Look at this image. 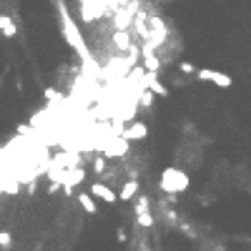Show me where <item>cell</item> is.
Listing matches in <instances>:
<instances>
[{"label": "cell", "instance_id": "cell-1", "mask_svg": "<svg viewBox=\"0 0 251 251\" xmlns=\"http://www.w3.org/2000/svg\"><path fill=\"white\" fill-rule=\"evenodd\" d=\"M58 16H61V25H63V35H66V40H68L70 46L78 50V55H81L83 61L88 63V61H91V55H88V48H85V43H83V38H81V33H78L76 23L70 20L68 10L63 8V3H58Z\"/></svg>", "mask_w": 251, "mask_h": 251}, {"label": "cell", "instance_id": "cell-2", "mask_svg": "<svg viewBox=\"0 0 251 251\" xmlns=\"http://www.w3.org/2000/svg\"><path fill=\"white\" fill-rule=\"evenodd\" d=\"M161 186H164V191H173V194H181V191H186L188 186V176L184 171H176V168H166L164 176H161Z\"/></svg>", "mask_w": 251, "mask_h": 251}, {"label": "cell", "instance_id": "cell-3", "mask_svg": "<svg viewBox=\"0 0 251 251\" xmlns=\"http://www.w3.org/2000/svg\"><path fill=\"white\" fill-rule=\"evenodd\" d=\"M106 8H111V3H81V16H83V20L85 23H91V20H98V18H103L106 16Z\"/></svg>", "mask_w": 251, "mask_h": 251}, {"label": "cell", "instance_id": "cell-4", "mask_svg": "<svg viewBox=\"0 0 251 251\" xmlns=\"http://www.w3.org/2000/svg\"><path fill=\"white\" fill-rule=\"evenodd\" d=\"M196 78H199V81H211V83H216L218 88H229V85H231V78L226 76V73L209 70V68H206V70H199V73H196Z\"/></svg>", "mask_w": 251, "mask_h": 251}, {"label": "cell", "instance_id": "cell-5", "mask_svg": "<svg viewBox=\"0 0 251 251\" xmlns=\"http://www.w3.org/2000/svg\"><path fill=\"white\" fill-rule=\"evenodd\" d=\"M143 88H146V91H151L153 96H168V88L164 85V83H161L158 81V76H153V73H146V78H143Z\"/></svg>", "mask_w": 251, "mask_h": 251}, {"label": "cell", "instance_id": "cell-6", "mask_svg": "<svg viewBox=\"0 0 251 251\" xmlns=\"http://www.w3.org/2000/svg\"><path fill=\"white\" fill-rule=\"evenodd\" d=\"M126 151H128V141L126 138H111V143L106 146V158H121V156H126Z\"/></svg>", "mask_w": 251, "mask_h": 251}, {"label": "cell", "instance_id": "cell-7", "mask_svg": "<svg viewBox=\"0 0 251 251\" xmlns=\"http://www.w3.org/2000/svg\"><path fill=\"white\" fill-rule=\"evenodd\" d=\"M146 136H149L146 123H131L128 128H123V138L126 141H143Z\"/></svg>", "mask_w": 251, "mask_h": 251}, {"label": "cell", "instance_id": "cell-8", "mask_svg": "<svg viewBox=\"0 0 251 251\" xmlns=\"http://www.w3.org/2000/svg\"><path fill=\"white\" fill-rule=\"evenodd\" d=\"M91 196H96V199H103L106 203H113L116 201V194L106 186V184H91Z\"/></svg>", "mask_w": 251, "mask_h": 251}, {"label": "cell", "instance_id": "cell-9", "mask_svg": "<svg viewBox=\"0 0 251 251\" xmlns=\"http://www.w3.org/2000/svg\"><path fill=\"white\" fill-rule=\"evenodd\" d=\"M113 46H118L121 50H131L134 43H131V31H113Z\"/></svg>", "mask_w": 251, "mask_h": 251}, {"label": "cell", "instance_id": "cell-10", "mask_svg": "<svg viewBox=\"0 0 251 251\" xmlns=\"http://www.w3.org/2000/svg\"><path fill=\"white\" fill-rule=\"evenodd\" d=\"M143 68H146V73H153V76H158V73H161V58H158L156 53L143 55Z\"/></svg>", "mask_w": 251, "mask_h": 251}, {"label": "cell", "instance_id": "cell-11", "mask_svg": "<svg viewBox=\"0 0 251 251\" xmlns=\"http://www.w3.org/2000/svg\"><path fill=\"white\" fill-rule=\"evenodd\" d=\"M78 203L83 206V211H88V214H96L98 209H96V201H93V196L88 194V191H81L78 194Z\"/></svg>", "mask_w": 251, "mask_h": 251}, {"label": "cell", "instance_id": "cell-12", "mask_svg": "<svg viewBox=\"0 0 251 251\" xmlns=\"http://www.w3.org/2000/svg\"><path fill=\"white\" fill-rule=\"evenodd\" d=\"M136 194H138V181H136V179L126 181V184H123V188H121V199H123V201H131Z\"/></svg>", "mask_w": 251, "mask_h": 251}, {"label": "cell", "instance_id": "cell-13", "mask_svg": "<svg viewBox=\"0 0 251 251\" xmlns=\"http://www.w3.org/2000/svg\"><path fill=\"white\" fill-rule=\"evenodd\" d=\"M0 28H3V35L5 38H13L18 33V28H16V23H13L8 16H0Z\"/></svg>", "mask_w": 251, "mask_h": 251}, {"label": "cell", "instance_id": "cell-14", "mask_svg": "<svg viewBox=\"0 0 251 251\" xmlns=\"http://www.w3.org/2000/svg\"><path fill=\"white\" fill-rule=\"evenodd\" d=\"M138 216V224L143 226V229H151L153 226V216L149 214V211H146V214H136Z\"/></svg>", "mask_w": 251, "mask_h": 251}, {"label": "cell", "instance_id": "cell-15", "mask_svg": "<svg viewBox=\"0 0 251 251\" xmlns=\"http://www.w3.org/2000/svg\"><path fill=\"white\" fill-rule=\"evenodd\" d=\"M141 106H143V108H151V106H153V93H151V91H143V93H141Z\"/></svg>", "mask_w": 251, "mask_h": 251}, {"label": "cell", "instance_id": "cell-16", "mask_svg": "<svg viewBox=\"0 0 251 251\" xmlns=\"http://www.w3.org/2000/svg\"><path fill=\"white\" fill-rule=\"evenodd\" d=\"M179 70L186 73V76H196V73H199V68L191 66V63H179Z\"/></svg>", "mask_w": 251, "mask_h": 251}, {"label": "cell", "instance_id": "cell-17", "mask_svg": "<svg viewBox=\"0 0 251 251\" xmlns=\"http://www.w3.org/2000/svg\"><path fill=\"white\" fill-rule=\"evenodd\" d=\"M93 173H106V161H103V158L93 161Z\"/></svg>", "mask_w": 251, "mask_h": 251}, {"label": "cell", "instance_id": "cell-18", "mask_svg": "<svg viewBox=\"0 0 251 251\" xmlns=\"http://www.w3.org/2000/svg\"><path fill=\"white\" fill-rule=\"evenodd\" d=\"M0 246L8 251V246H10V234L8 231H0Z\"/></svg>", "mask_w": 251, "mask_h": 251}, {"label": "cell", "instance_id": "cell-19", "mask_svg": "<svg viewBox=\"0 0 251 251\" xmlns=\"http://www.w3.org/2000/svg\"><path fill=\"white\" fill-rule=\"evenodd\" d=\"M46 98L48 100H61V93H58L55 88H46Z\"/></svg>", "mask_w": 251, "mask_h": 251}, {"label": "cell", "instance_id": "cell-20", "mask_svg": "<svg viewBox=\"0 0 251 251\" xmlns=\"http://www.w3.org/2000/svg\"><path fill=\"white\" fill-rule=\"evenodd\" d=\"M63 186V181H53L50 186H48V194H58V188Z\"/></svg>", "mask_w": 251, "mask_h": 251}]
</instances>
